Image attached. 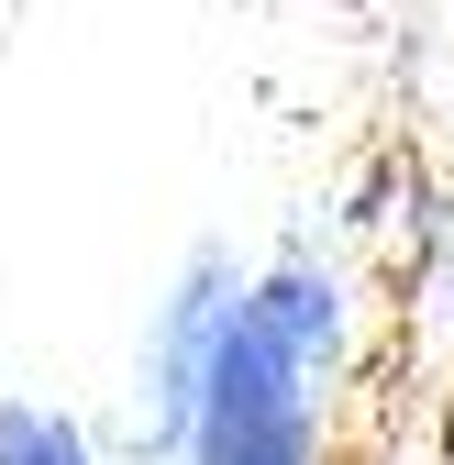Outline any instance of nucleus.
Returning a JSON list of instances; mask_svg holds the SVG:
<instances>
[{
	"mask_svg": "<svg viewBox=\"0 0 454 465\" xmlns=\"http://www.w3.org/2000/svg\"><path fill=\"white\" fill-rule=\"evenodd\" d=\"M321 322V288L277 277L266 300H244L211 343L200 377V465H300L311 411H300V343Z\"/></svg>",
	"mask_w": 454,
	"mask_h": 465,
	"instance_id": "nucleus-1",
	"label": "nucleus"
},
{
	"mask_svg": "<svg viewBox=\"0 0 454 465\" xmlns=\"http://www.w3.org/2000/svg\"><path fill=\"white\" fill-rule=\"evenodd\" d=\"M0 465H89L55 411H0Z\"/></svg>",
	"mask_w": 454,
	"mask_h": 465,
	"instance_id": "nucleus-2",
	"label": "nucleus"
},
{
	"mask_svg": "<svg viewBox=\"0 0 454 465\" xmlns=\"http://www.w3.org/2000/svg\"><path fill=\"white\" fill-rule=\"evenodd\" d=\"M443 465H454V399H443Z\"/></svg>",
	"mask_w": 454,
	"mask_h": 465,
	"instance_id": "nucleus-3",
	"label": "nucleus"
}]
</instances>
